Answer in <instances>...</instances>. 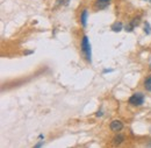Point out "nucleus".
Wrapping results in <instances>:
<instances>
[{
	"instance_id": "1",
	"label": "nucleus",
	"mask_w": 151,
	"mask_h": 148,
	"mask_svg": "<svg viewBox=\"0 0 151 148\" xmlns=\"http://www.w3.org/2000/svg\"><path fill=\"white\" fill-rule=\"evenodd\" d=\"M144 102V94L141 93V92H137V93H134L130 98H129V104L133 105V106H140L142 105Z\"/></svg>"
},
{
	"instance_id": "2",
	"label": "nucleus",
	"mask_w": 151,
	"mask_h": 148,
	"mask_svg": "<svg viewBox=\"0 0 151 148\" xmlns=\"http://www.w3.org/2000/svg\"><path fill=\"white\" fill-rule=\"evenodd\" d=\"M82 51L86 55L87 59L91 61V46H90V42H89L87 36H84V37H83V41H82Z\"/></svg>"
},
{
	"instance_id": "3",
	"label": "nucleus",
	"mask_w": 151,
	"mask_h": 148,
	"mask_svg": "<svg viewBox=\"0 0 151 148\" xmlns=\"http://www.w3.org/2000/svg\"><path fill=\"white\" fill-rule=\"evenodd\" d=\"M122 127H123V125H122V122L120 120H113L111 122V129L113 132H120L122 129Z\"/></svg>"
},
{
	"instance_id": "4",
	"label": "nucleus",
	"mask_w": 151,
	"mask_h": 148,
	"mask_svg": "<svg viewBox=\"0 0 151 148\" xmlns=\"http://www.w3.org/2000/svg\"><path fill=\"white\" fill-rule=\"evenodd\" d=\"M86 19H87V9H84L82 15H80V22H82V25L84 27L86 26Z\"/></svg>"
},
{
	"instance_id": "5",
	"label": "nucleus",
	"mask_w": 151,
	"mask_h": 148,
	"mask_svg": "<svg viewBox=\"0 0 151 148\" xmlns=\"http://www.w3.org/2000/svg\"><path fill=\"white\" fill-rule=\"evenodd\" d=\"M144 88H145L147 91H150L151 92V75L149 77L145 78V81H144Z\"/></svg>"
},
{
	"instance_id": "6",
	"label": "nucleus",
	"mask_w": 151,
	"mask_h": 148,
	"mask_svg": "<svg viewBox=\"0 0 151 148\" xmlns=\"http://www.w3.org/2000/svg\"><path fill=\"white\" fill-rule=\"evenodd\" d=\"M113 141H114L115 145H120V144H122V141H124V137L119 134V135H116V137L113 139Z\"/></svg>"
},
{
	"instance_id": "7",
	"label": "nucleus",
	"mask_w": 151,
	"mask_h": 148,
	"mask_svg": "<svg viewBox=\"0 0 151 148\" xmlns=\"http://www.w3.org/2000/svg\"><path fill=\"white\" fill-rule=\"evenodd\" d=\"M112 29L114 31H120L122 29V24L121 22H115L113 26H112Z\"/></svg>"
},
{
	"instance_id": "8",
	"label": "nucleus",
	"mask_w": 151,
	"mask_h": 148,
	"mask_svg": "<svg viewBox=\"0 0 151 148\" xmlns=\"http://www.w3.org/2000/svg\"><path fill=\"white\" fill-rule=\"evenodd\" d=\"M144 31H145L147 34H150L151 27H150V25H149V22H145V25H144Z\"/></svg>"
},
{
	"instance_id": "9",
	"label": "nucleus",
	"mask_w": 151,
	"mask_h": 148,
	"mask_svg": "<svg viewBox=\"0 0 151 148\" xmlns=\"http://www.w3.org/2000/svg\"><path fill=\"white\" fill-rule=\"evenodd\" d=\"M134 27H135V26H134L133 24H129V25L125 26V30H127V31H131V30L134 29Z\"/></svg>"
},
{
	"instance_id": "10",
	"label": "nucleus",
	"mask_w": 151,
	"mask_h": 148,
	"mask_svg": "<svg viewBox=\"0 0 151 148\" xmlns=\"http://www.w3.org/2000/svg\"><path fill=\"white\" fill-rule=\"evenodd\" d=\"M131 24H133L134 26H137V25L140 24V18H138V16H137V18H135V19L131 21Z\"/></svg>"
},
{
	"instance_id": "11",
	"label": "nucleus",
	"mask_w": 151,
	"mask_h": 148,
	"mask_svg": "<svg viewBox=\"0 0 151 148\" xmlns=\"http://www.w3.org/2000/svg\"><path fill=\"white\" fill-rule=\"evenodd\" d=\"M98 1H101V2H106V4H109L111 0H98Z\"/></svg>"
},
{
	"instance_id": "12",
	"label": "nucleus",
	"mask_w": 151,
	"mask_h": 148,
	"mask_svg": "<svg viewBox=\"0 0 151 148\" xmlns=\"http://www.w3.org/2000/svg\"><path fill=\"white\" fill-rule=\"evenodd\" d=\"M96 116H98V117H99V116H102V112H101V111H99V112L96 113Z\"/></svg>"
},
{
	"instance_id": "13",
	"label": "nucleus",
	"mask_w": 151,
	"mask_h": 148,
	"mask_svg": "<svg viewBox=\"0 0 151 148\" xmlns=\"http://www.w3.org/2000/svg\"><path fill=\"white\" fill-rule=\"evenodd\" d=\"M57 1H58V2H60H60H63V0H57Z\"/></svg>"
}]
</instances>
